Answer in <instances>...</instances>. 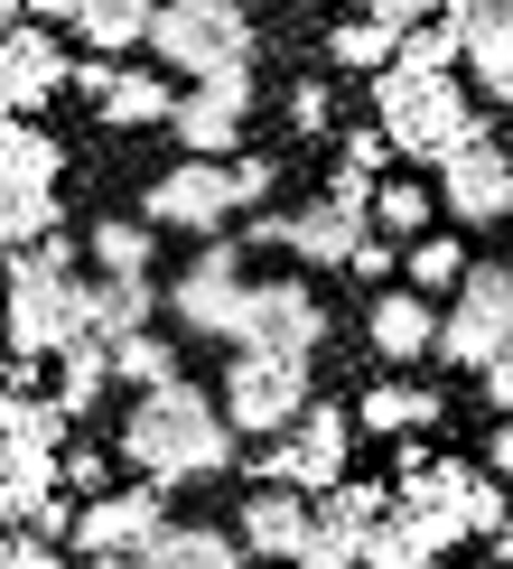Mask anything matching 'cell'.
Returning <instances> with one entry per match:
<instances>
[{"mask_svg": "<svg viewBox=\"0 0 513 569\" xmlns=\"http://www.w3.org/2000/svg\"><path fill=\"white\" fill-rule=\"evenodd\" d=\"M19 10H29L38 29H76V10H84V0H19Z\"/></svg>", "mask_w": 513, "mask_h": 569, "instance_id": "cell-45", "label": "cell"}, {"mask_svg": "<svg viewBox=\"0 0 513 569\" xmlns=\"http://www.w3.org/2000/svg\"><path fill=\"white\" fill-rule=\"evenodd\" d=\"M336 169H345V178H373V187H383V169H392V140L373 131V122L336 131Z\"/></svg>", "mask_w": 513, "mask_h": 569, "instance_id": "cell-37", "label": "cell"}, {"mask_svg": "<svg viewBox=\"0 0 513 569\" xmlns=\"http://www.w3.org/2000/svg\"><path fill=\"white\" fill-rule=\"evenodd\" d=\"M476 122L485 112L466 103L457 76H411V66H383V76H373V131H383L392 159H411V169H439Z\"/></svg>", "mask_w": 513, "mask_h": 569, "instance_id": "cell-2", "label": "cell"}, {"mask_svg": "<svg viewBox=\"0 0 513 569\" xmlns=\"http://www.w3.org/2000/svg\"><path fill=\"white\" fill-rule=\"evenodd\" d=\"M457 541H466L457 513H420V505L392 495V505L373 513V532H364V569H439Z\"/></svg>", "mask_w": 513, "mask_h": 569, "instance_id": "cell-15", "label": "cell"}, {"mask_svg": "<svg viewBox=\"0 0 513 569\" xmlns=\"http://www.w3.org/2000/svg\"><path fill=\"white\" fill-rule=\"evenodd\" d=\"M457 280H466V243L457 233H420V243H402V290L439 299V290H457Z\"/></svg>", "mask_w": 513, "mask_h": 569, "instance_id": "cell-31", "label": "cell"}, {"mask_svg": "<svg viewBox=\"0 0 513 569\" xmlns=\"http://www.w3.org/2000/svg\"><path fill=\"white\" fill-rule=\"evenodd\" d=\"M495 560H504V569H513V513H504V532H495Z\"/></svg>", "mask_w": 513, "mask_h": 569, "instance_id": "cell-47", "label": "cell"}, {"mask_svg": "<svg viewBox=\"0 0 513 569\" xmlns=\"http://www.w3.org/2000/svg\"><path fill=\"white\" fill-rule=\"evenodd\" d=\"M47 392L66 401V420H84L93 401L112 392V346H103V337H93V327H84V337H76V346L57 355V383H47Z\"/></svg>", "mask_w": 513, "mask_h": 569, "instance_id": "cell-25", "label": "cell"}, {"mask_svg": "<svg viewBox=\"0 0 513 569\" xmlns=\"http://www.w3.org/2000/svg\"><path fill=\"white\" fill-rule=\"evenodd\" d=\"M0 383H10V346H0Z\"/></svg>", "mask_w": 513, "mask_h": 569, "instance_id": "cell-50", "label": "cell"}, {"mask_svg": "<svg viewBox=\"0 0 513 569\" xmlns=\"http://www.w3.org/2000/svg\"><path fill=\"white\" fill-rule=\"evenodd\" d=\"M57 486L84 505V495H103V486H112V458H103L93 439H66V448H57Z\"/></svg>", "mask_w": 513, "mask_h": 569, "instance_id": "cell-36", "label": "cell"}, {"mask_svg": "<svg viewBox=\"0 0 513 569\" xmlns=\"http://www.w3.org/2000/svg\"><path fill=\"white\" fill-rule=\"evenodd\" d=\"M150 57H159V76H187V84H205L215 66H252V10H233V0H159Z\"/></svg>", "mask_w": 513, "mask_h": 569, "instance_id": "cell-3", "label": "cell"}, {"mask_svg": "<svg viewBox=\"0 0 513 569\" xmlns=\"http://www.w3.org/2000/svg\"><path fill=\"white\" fill-rule=\"evenodd\" d=\"M0 569H76V551L38 541V532H0Z\"/></svg>", "mask_w": 513, "mask_h": 569, "instance_id": "cell-40", "label": "cell"}, {"mask_svg": "<svg viewBox=\"0 0 513 569\" xmlns=\"http://www.w3.org/2000/svg\"><path fill=\"white\" fill-rule=\"evenodd\" d=\"M10 122H19V103H10V93H0V131H10Z\"/></svg>", "mask_w": 513, "mask_h": 569, "instance_id": "cell-49", "label": "cell"}, {"mask_svg": "<svg viewBox=\"0 0 513 569\" xmlns=\"http://www.w3.org/2000/svg\"><path fill=\"white\" fill-rule=\"evenodd\" d=\"M19 271H38V280H84V233L76 224H57V233H38L29 252H10Z\"/></svg>", "mask_w": 513, "mask_h": 569, "instance_id": "cell-34", "label": "cell"}, {"mask_svg": "<svg viewBox=\"0 0 513 569\" xmlns=\"http://www.w3.org/2000/svg\"><path fill=\"white\" fill-rule=\"evenodd\" d=\"M178 337H159V327H131V337H112V383L122 392H159V383H178Z\"/></svg>", "mask_w": 513, "mask_h": 569, "instance_id": "cell-26", "label": "cell"}, {"mask_svg": "<svg viewBox=\"0 0 513 569\" xmlns=\"http://www.w3.org/2000/svg\"><path fill=\"white\" fill-rule=\"evenodd\" d=\"M169 140H178V159H233V150H243V112H233L224 93L187 84L178 112H169Z\"/></svg>", "mask_w": 513, "mask_h": 569, "instance_id": "cell-20", "label": "cell"}, {"mask_svg": "<svg viewBox=\"0 0 513 569\" xmlns=\"http://www.w3.org/2000/svg\"><path fill=\"white\" fill-rule=\"evenodd\" d=\"M150 252H159V224H140V216H103V224H84V271H150Z\"/></svg>", "mask_w": 513, "mask_h": 569, "instance_id": "cell-27", "label": "cell"}, {"mask_svg": "<svg viewBox=\"0 0 513 569\" xmlns=\"http://www.w3.org/2000/svg\"><path fill=\"white\" fill-rule=\"evenodd\" d=\"M57 178H66V140L19 112V122L0 131V187H57Z\"/></svg>", "mask_w": 513, "mask_h": 569, "instance_id": "cell-24", "label": "cell"}, {"mask_svg": "<svg viewBox=\"0 0 513 569\" xmlns=\"http://www.w3.org/2000/svg\"><path fill=\"white\" fill-rule=\"evenodd\" d=\"M112 458H122L131 477H150V486H205V477H224V467L243 458V439H233L224 401L178 373V383H159V392H131L122 430H112Z\"/></svg>", "mask_w": 513, "mask_h": 569, "instance_id": "cell-1", "label": "cell"}, {"mask_svg": "<svg viewBox=\"0 0 513 569\" xmlns=\"http://www.w3.org/2000/svg\"><path fill=\"white\" fill-rule=\"evenodd\" d=\"M19 19H29V10H19V0H0V29H19Z\"/></svg>", "mask_w": 513, "mask_h": 569, "instance_id": "cell-48", "label": "cell"}, {"mask_svg": "<svg viewBox=\"0 0 513 569\" xmlns=\"http://www.w3.org/2000/svg\"><path fill=\"white\" fill-rule=\"evenodd\" d=\"M0 271H10V299H0V346H10V365H57V355L84 337V280H38V271H19L10 252H0Z\"/></svg>", "mask_w": 513, "mask_h": 569, "instance_id": "cell-7", "label": "cell"}, {"mask_svg": "<svg viewBox=\"0 0 513 569\" xmlns=\"http://www.w3.org/2000/svg\"><path fill=\"white\" fill-rule=\"evenodd\" d=\"M485 477L513 486V420H495V430H485Z\"/></svg>", "mask_w": 513, "mask_h": 569, "instance_id": "cell-44", "label": "cell"}, {"mask_svg": "<svg viewBox=\"0 0 513 569\" xmlns=\"http://www.w3.org/2000/svg\"><path fill=\"white\" fill-rule=\"evenodd\" d=\"M504 346H513V262H466V280L449 290V308H439V346L430 355L485 373Z\"/></svg>", "mask_w": 513, "mask_h": 569, "instance_id": "cell-8", "label": "cell"}, {"mask_svg": "<svg viewBox=\"0 0 513 569\" xmlns=\"http://www.w3.org/2000/svg\"><path fill=\"white\" fill-rule=\"evenodd\" d=\"M233 197H243V216H262V206H280V159L271 150H233Z\"/></svg>", "mask_w": 513, "mask_h": 569, "instance_id": "cell-35", "label": "cell"}, {"mask_svg": "<svg viewBox=\"0 0 513 569\" xmlns=\"http://www.w3.org/2000/svg\"><path fill=\"white\" fill-rule=\"evenodd\" d=\"M299 532H309V495H299V486H252L243 505H233V541H243L252 560H280V569H290Z\"/></svg>", "mask_w": 513, "mask_h": 569, "instance_id": "cell-18", "label": "cell"}, {"mask_svg": "<svg viewBox=\"0 0 513 569\" xmlns=\"http://www.w3.org/2000/svg\"><path fill=\"white\" fill-rule=\"evenodd\" d=\"M140 569H252V551L233 541V523H169L140 551Z\"/></svg>", "mask_w": 513, "mask_h": 569, "instance_id": "cell-22", "label": "cell"}, {"mask_svg": "<svg viewBox=\"0 0 513 569\" xmlns=\"http://www.w3.org/2000/svg\"><path fill=\"white\" fill-rule=\"evenodd\" d=\"M439 10H449V0H364V19H383L392 38H402V29H420V19H439Z\"/></svg>", "mask_w": 513, "mask_h": 569, "instance_id": "cell-41", "label": "cell"}, {"mask_svg": "<svg viewBox=\"0 0 513 569\" xmlns=\"http://www.w3.org/2000/svg\"><path fill=\"white\" fill-rule=\"evenodd\" d=\"M66 66H76V57H66V38H57V29H38V19L0 29V93H10V103L29 112V122H38V112L66 93Z\"/></svg>", "mask_w": 513, "mask_h": 569, "instance_id": "cell-16", "label": "cell"}, {"mask_svg": "<svg viewBox=\"0 0 513 569\" xmlns=\"http://www.w3.org/2000/svg\"><path fill=\"white\" fill-rule=\"evenodd\" d=\"M57 224H66L57 187H0V252H29L38 233H57Z\"/></svg>", "mask_w": 513, "mask_h": 569, "instance_id": "cell-32", "label": "cell"}, {"mask_svg": "<svg viewBox=\"0 0 513 569\" xmlns=\"http://www.w3.org/2000/svg\"><path fill=\"white\" fill-rule=\"evenodd\" d=\"M150 19H159V0H84L76 38H84V57H131V47H150Z\"/></svg>", "mask_w": 513, "mask_h": 569, "instance_id": "cell-23", "label": "cell"}, {"mask_svg": "<svg viewBox=\"0 0 513 569\" xmlns=\"http://www.w3.org/2000/svg\"><path fill=\"white\" fill-rule=\"evenodd\" d=\"M178 513H169V486H103V495H84L76 505V541L66 551H84V560H140L159 532H169Z\"/></svg>", "mask_w": 513, "mask_h": 569, "instance_id": "cell-12", "label": "cell"}, {"mask_svg": "<svg viewBox=\"0 0 513 569\" xmlns=\"http://www.w3.org/2000/svg\"><path fill=\"white\" fill-rule=\"evenodd\" d=\"M466 76H476V93L485 103H513V19H476L466 29Z\"/></svg>", "mask_w": 513, "mask_h": 569, "instance_id": "cell-30", "label": "cell"}, {"mask_svg": "<svg viewBox=\"0 0 513 569\" xmlns=\"http://www.w3.org/2000/svg\"><path fill=\"white\" fill-rule=\"evenodd\" d=\"M345 271H355V280H392V271H402L392 233H364V243H355V262H345Z\"/></svg>", "mask_w": 513, "mask_h": 569, "instance_id": "cell-42", "label": "cell"}, {"mask_svg": "<svg viewBox=\"0 0 513 569\" xmlns=\"http://www.w3.org/2000/svg\"><path fill=\"white\" fill-rule=\"evenodd\" d=\"M457 57H466V29L449 10L420 19V29H402V47H392V66H411V76H457Z\"/></svg>", "mask_w": 513, "mask_h": 569, "instance_id": "cell-33", "label": "cell"}, {"mask_svg": "<svg viewBox=\"0 0 513 569\" xmlns=\"http://www.w3.org/2000/svg\"><path fill=\"white\" fill-rule=\"evenodd\" d=\"M383 505H392V486H373V477H336L326 495H309V532H299L290 569H364V532Z\"/></svg>", "mask_w": 513, "mask_h": 569, "instance_id": "cell-13", "label": "cell"}, {"mask_svg": "<svg viewBox=\"0 0 513 569\" xmlns=\"http://www.w3.org/2000/svg\"><path fill=\"white\" fill-rule=\"evenodd\" d=\"M430 197H439V224H476V233L504 224V216H513V150L476 122L449 159H439V187H430Z\"/></svg>", "mask_w": 513, "mask_h": 569, "instance_id": "cell-11", "label": "cell"}, {"mask_svg": "<svg viewBox=\"0 0 513 569\" xmlns=\"http://www.w3.org/2000/svg\"><path fill=\"white\" fill-rule=\"evenodd\" d=\"M457 29H476V19H513V0H449Z\"/></svg>", "mask_w": 513, "mask_h": 569, "instance_id": "cell-46", "label": "cell"}, {"mask_svg": "<svg viewBox=\"0 0 513 569\" xmlns=\"http://www.w3.org/2000/svg\"><path fill=\"white\" fill-rule=\"evenodd\" d=\"M233 10H262V0H233Z\"/></svg>", "mask_w": 513, "mask_h": 569, "instance_id": "cell-51", "label": "cell"}, {"mask_svg": "<svg viewBox=\"0 0 513 569\" xmlns=\"http://www.w3.org/2000/svg\"><path fill=\"white\" fill-rule=\"evenodd\" d=\"M439 420H449V392L402 383V373H383V383L355 401V430H373V439H411V430H439Z\"/></svg>", "mask_w": 513, "mask_h": 569, "instance_id": "cell-19", "label": "cell"}, {"mask_svg": "<svg viewBox=\"0 0 513 569\" xmlns=\"http://www.w3.org/2000/svg\"><path fill=\"white\" fill-rule=\"evenodd\" d=\"M66 84L84 93L93 112H103L112 131H169L178 112V84L159 76V66H122V57H76L66 66Z\"/></svg>", "mask_w": 513, "mask_h": 569, "instance_id": "cell-14", "label": "cell"}, {"mask_svg": "<svg viewBox=\"0 0 513 569\" xmlns=\"http://www.w3.org/2000/svg\"><path fill=\"white\" fill-rule=\"evenodd\" d=\"M84 327H93V337H131V327H159V280L150 271H122V280H112V271H93L84 280Z\"/></svg>", "mask_w": 513, "mask_h": 569, "instance_id": "cell-21", "label": "cell"}, {"mask_svg": "<svg viewBox=\"0 0 513 569\" xmlns=\"http://www.w3.org/2000/svg\"><path fill=\"white\" fill-rule=\"evenodd\" d=\"M280 112H290V131H299V140H326V122H336V93H326V76H299Z\"/></svg>", "mask_w": 513, "mask_h": 569, "instance_id": "cell-38", "label": "cell"}, {"mask_svg": "<svg viewBox=\"0 0 513 569\" xmlns=\"http://www.w3.org/2000/svg\"><path fill=\"white\" fill-rule=\"evenodd\" d=\"M233 216H243V197H233V169H224V159H178V169H159L150 187H140V224L187 233V243L224 233Z\"/></svg>", "mask_w": 513, "mask_h": 569, "instance_id": "cell-9", "label": "cell"}, {"mask_svg": "<svg viewBox=\"0 0 513 569\" xmlns=\"http://www.w3.org/2000/svg\"><path fill=\"white\" fill-rule=\"evenodd\" d=\"M373 233H392V243L439 233V197H430L420 178H383V187H373Z\"/></svg>", "mask_w": 513, "mask_h": 569, "instance_id": "cell-29", "label": "cell"}, {"mask_svg": "<svg viewBox=\"0 0 513 569\" xmlns=\"http://www.w3.org/2000/svg\"><path fill=\"white\" fill-rule=\"evenodd\" d=\"M476 383H485V401H495V420H513V346L495 355V365H485L476 373Z\"/></svg>", "mask_w": 513, "mask_h": 569, "instance_id": "cell-43", "label": "cell"}, {"mask_svg": "<svg viewBox=\"0 0 513 569\" xmlns=\"http://www.w3.org/2000/svg\"><path fill=\"white\" fill-rule=\"evenodd\" d=\"M355 458V411L345 401H309L280 439L252 448V486H299V495H326Z\"/></svg>", "mask_w": 513, "mask_h": 569, "instance_id": "cell-5", "label": "cell"}, {"mask_svg": "<svg viewBox=\"0 0 513 569\" xmlns=\"http://www.w3.org/2000/svg\"><path fill=\"white\" fill-rule=\"evenodd\" d=\"M224 420H233V439H280L299 411H309V355H271V346H233V365H224Z\"/></svg>", "mask_w": 513, "mask_h": 569, "instance_id": "cell-4", "label": "cell"}, {"mask_svg": "<svg viewBox=\"0 0 513 569\" xmlns=\"http://www.w3.org/2000/svg\"><path fill=\"white\" fill-rule=\"evenodd\" d=\"M336 337V318H326L318 280L309 271H280V280H252L243 290V327H233V346H271V355H309Z\"/></svg>", "mask_w": 513, "mask_h": 569, "instance_id": "cell-10", "label": "cell"}, {"mask_svg": "<svg viewBox=\"0 0 513 569\" xmlns=\"http://www.w3.org/2000/svg\"><path fill=\"white\" fill-rule=\"evenodd\" d=\"M364 346H373V365H430V346H439V299H420V290H373L364 308Z\"/></svg>", "mask_w": 513, "mask_h": 569, "instance_id": "cell-17", "label": "cell"}, {"mask_svg": "<svg viewBox=\"0 0 513 569\" xmlns=\"http://www.w3.org/2000/svg\"><path fill=\"white\" fill-rule=\"evenodd\" d=\"M392 47H402V38H392L383 19H364V10H355V19H336V29H326V66H336V76H364V84H373V76L392 66Z\"/></svg>", "mask_w": 513, "mask_h": 569, "instance_id": "cell-28", "label": "cell"}, {"mask_svg": "<svg viewBox=\"0 0 513 569\" xmlns=\"http://www.w3.org/2000/svg\"><path fill=\"white\" fill-rule=\"evenodd\" d=\"M243 233H205L197 243V262H187L169 290H159V318H178L187 337H215V346H233V327H243Z\"/></svg>", "mask_w": 513, "mask_h": 569, "instance_id": "cell-6", "label": "cell"}, {"mask_svg": "<svg viewBox=\"0 0 513 569\" xmlns=\"http://www.w3.org/2000/svg\"><path fill=\"white\" fill-rule=\"evenodd\" d=\"M504 513H513L504 477H476V486H466V541H495V532H504Z\"/></svg>", "mask_w": 513, "mask_h": 569, "instance_id": "cell-39", "label": "cell"}]
</instances>
